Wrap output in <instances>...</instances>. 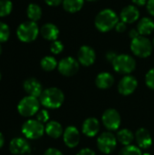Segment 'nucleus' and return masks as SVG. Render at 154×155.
I'll list each match as a JSON object with an SVG mask.
<instances>
[{
  "label": "nucleus",
  "instance_id": "28",
  "mask_svg": "<svg viewBox=\"0 0 154 155\" xmlns=\"http://www.w3.org/2000/svg\"><path fill=\"white\" fill-rule=\"evenodd\" d=\"M118 155H143L141 149L135 145H127L123 148Z\"/></svg>",
  "mask_w": 154,
  "mask_h": 155
},
{
  "label": "nucleus",
  "instance_id": "34",
  "mask_svg": "<svg viewBox=\"0 0 154 155\" xmlns=\"http://www.w3.org/2000/svg\"><path fill=\"white\" fill-rule=\"evenodd\" d=\"M44 155H64L62 153V152H60L59 150L55 149V148H49L45 151V153Z\"/></svg>",
  "mask_w": 154,
  "mask_h": 155
},
{
  "label": "nucleus",
  "instance_id": "26",
  "mask_svg": "<svg viewBox=\"0 0 154 155\" xmlns=\"http://www.w3.org/2000/svg\"><path fill=\"white\" fill-rule=\"evenodd\" d=\"M56 66H58L57 61L53 56H44L41 60V67L47 72L53 71Z\"/></svg>",
  "mask_w": 154,
  "mask_h": 155
},
{
  "label": "nucleus",
  "instance_id": "16",
  "mask_svg": "<svg viewBox=\"0 0 154 155\" xmlns=\"http://www.w3.org/2000/svg\"><path fill=\"white\" fill-rule=\"evenodd\" d=\"M83 134L88 137H94L100 131V123L96 118H87L82 127Z\"/></svg>",
  "mask_w": 154,
  "mask_h": 155
},
{
  "label": "nucleus",
  "instance_id": "18",
  "mask_svg": "<svg viewBox=\"0 0 154 155\" xmlns=\"http://www.w3.org/2000/svg\"><path fill=\"white\" fill-rule=\"evenodd\" d=\"M135 139L140 148L148 149L152 144V138L150 132L144 128H141L137 130L135 134Z\"/></svg>",
  "mask_w": 154,
  "mask_h": 155
},
{
  "label": "nucleus",
  "instance_id": "8",
  "mask_svg": "<svg viewBox=\"0 0 154 155\" xmlns=\"http://www.w3.org/2000/svg\"><path fill=\"white\" fill-rule=\"evenodd\" d=\"M117 145V138L110 132L103 133L97 139V147L104 154L112 153Z\"/></svg>",
  "mask_w": 154,
  "mask_h": 155
},
{
  "label": "nucleus",
  "instance_id": "38",
  "mask_svg": "<svg viewBox=\"0 0 154 155\" xmlns=\"http://www.w3.org/2000/svg\"><path fill=\"white\" fill-rule=\"evenodd\" d=\"M117 56V54L114 53V52H113V51H110V52H108L107 53V54H106V58H107V60L108 61H111V62H113L114 59H115V57Z\"/></svg>",
  "mask_w": 154,
  "mask_h": 155
},
{
  "label": "nucleus",
  "instance_id": "31",
  "mask_svg": "<svg viewBox=\"0 0 154 155\" xmlns=\"http://www.w3.org/2000/svg\"><path fill=\"white\" fill-rule=\"evenodd\" d=\"M145 83L147 84V86L152 89L154 90V68L151 69L147 74H146V76H145Z\"/></svg>",
  "mask_w": 154,
  "mask_h": 155
},
{
  "label": "nucleus",
  "instance_id": "20",
  "mask_svg": "<svg viewBox=\"0 0 154 155\" xmlns=\"http://www.w3.org/2000/svg\"><path fill=\"white\" fill-rule=\"evenodd\" d=\"M113 83H114L113 76L110 73H107V72L100 73L95 79L96 86L103 90L110 88L111 86H113Z\"/></svg>",
  "mask_w": 154,
  "mask_h": 155
},
{
  "label": "nucleus",
  "instance_id": "44",
  "mask_svg": "<svg viewBox=\"0 0 154 155\" xmlns=\"http://www.w3.org/2000/svg\"><path fill=\"white\" fill-rule=\"evenodd\" d=\"M143 155H151L150 153H144V154H143Z\"/></svg>",
  "mask_w": 154,
  "mask_h": 155
},
{
  "label": "nucleus",
  "instance_id": "33",
  "mask_svg": "<svg viewBox=\"0 0 154 155\" xmlns=\"http://www.w3.org/2000/svg\"><path fill=\"white\" fill-rule=\"evenodd\" d=\"M115 30L119 33H123L126 30V24L123 21H120L117 23V25H115Z\"/></svg>",
  "mask_w": 154,
  "mask_h": 155
},
{
  "label": "nucleus",
  "instance_id": "39",
  "mask_svg": "<svg viewBox=\"0 0 154 155\" xmlns=\"http://www.w3.org/2000/svg\"><path fill=\"white\" fill-rule=\"evenodd\" d=\"M139 35H140V34H139L138 30H135V29H132L130 31V33H129V36L132 38V40L134 39V38H136V37H138Z\"/></svg>",
  "mask_w": 154,
  "mask_h": 155
},
{
  "label": "nucleus",
  "instance_id": "21",
  "mask_svg": "<svg viewBox=\"0 0 154 155\" xmlns=\"http://www.w3.org/2000/svg\"><path fill=\"white\" fill-rule=\"evenodd\" d=\"M44 130H45V133L47 134V135L54 138V139H57L62 134H64L63 127H62L61 124H59L56 121L48 122L45 128H44Z\"/></svg>",
  "mask_w": 154,
  "mask_h": 155
},
{
  "label": "nucleus",
  "instance_id": "46",
  "mask_svg": "<svg viewBox=\"0 0 154 155\" xmlns=\"http://www.w3.org/2000/svg\"><path fill=\"white\" fill-rule=\"evenodd\" d=\"M153 46H154V39H153Z\"/></svg>",
  "mask_w": 154,
  "mask_h": 155
},
{
  "label": "nucleus",
  "instance_id": "36",
  "mask_svg": "<svg viewBox=\"0 0 154 155\" xmlns=\"http://www.w3.org/2000/svg\"><path fill=\"white\" fill-rule=\"evenodd\" d=\"M147 10L154 16V0H148L147 2Z\"/></svg>",
  "mask_w": 154,
  "mask_h": 155
},
{
  "label": "nucleus",
  "instance_id": "25",
  "mask_svg": "<svg viewBox=\"0 0 154 155\" xmlns=\"http://www.w3.org/2000/svg\"><path fill=\"white\" fill-rule=\"evenodd\" d=\"M26 14H27V16L30 19V21L36 22L42 16V9L37 4L32 3L28 5L27 10H26Z\"/></svg>",
  "mask_w": 154,
  "mask_h": 155
},
{
  "label": "nucleus",
  "instance_id": "6",
  "mask_svg": "<svg viewBox=\"0 0 154 155\" xmlns=\"http://www.w3.org/2000/svg\"><path fill=\"white\" fill-rule=\"evenodd\" d=\"M40 107V102L36 97L25 96L24 97L17 105V110L22 116L30 117L37 114Z\"/></svg>",
  "mask_w": 154,
  "mask_h": 155
},
{
  "label": "nucleus",
  "instance_id": "35",
  "mask_svg": "<svg viewBox=\"0 0 154 155\" xmlns=\"http://www.w3.org/2000/svg\"><path fill=\"white\" fill-rule=\"evenodd\" d=\"M76 155H96L95 154V153L93 151V150H91V149H89V148H84V149H82L81 151H79L78 152V153Z\"/></svg>",
  "mask_w": 154,
  "mask_h": 155
},
{
  "label": "nucleus",
  "instance_id": "32",
  "mask_svg": "<svg viewBox=\"0 0 154 155\" xmlns=\"http://www.w3.org/2000/svg\"><path fill=\"white\" fill-rule=\"evenodd\" d=\"M36 120L39 121L40 123L44 124V123H46L48 122L49 120V114L46 110H41L37 113V115H36Z\"/></svg>",
  "mask_w": 154,
  "mask_h": 155
},
{
  "label": "nucleus",
  "instance_id": "37",
  "mask_svg": "<svg viewBox=\"0 0 154 155\" xmlns=\"http://www.w3.org/2000/svg\"><path fill=\"white\" fill-rule=\"evenodd\" d=\"M45 3L50 5V6H57L59 5L61 3H63L64 0H44Z\"/></svg>",
  "mask_w": 154,
  "mask_h": 155
},
{
  "label": "nucleus",
  "instance_id": "7",
  "mask_svg": "<svg viewBox=\"0 0 154 155\" xmlns=\"http://www.w3.org/2000/svg\"><path fill=\"white\" fill-rule=\"evenodd\" d=\"M44 127L37 120H28L22 126V133L28 139H38L44 133Z\"/></svg>",
  "mask_w": 154,
  "mask_h": 155
},
{
  "label": "nucleus",
  "instance_id": "14",
  "mask_svg": "<svg viewBox=\"0 0 154 155\" xmlns=\"http://www.w3.org/2000/svg\"><path fill=\"white\" fill-rule=\"evenodd\" d=\"M10 152L15 155H23L30 152V144L24 138H14L9 144Z\"/></svg>",
  "mask_w": 154,
  "mask_h": 155
},
{
  "label": "nucleus",
  "instance_id": "11",
  "mask_svg": "<svg viewBox=\"0 0 154 155\" xmlns=\"http://www.w3.org/2000/svg\"><path fill=\"white\" fill-rule=\"evenodd\" d=\"M138 82L135 77L132 75H126L121 79L118 84V91L123 95L132 94L137 88Z\"/></svg>",
  "mask_w": 154,
  "mask_h": 155
},
{
  "label": "nucleus",
  "instance_id": "29",
  "mask_svg": "<svg viewBox=\"0 0 154 155\" xmlns=\"http://www.w3.org/2000/svg\"><path fill=\"white\" fill-rule=\"evenodd\" d=\"M10 36V29L9 26L4 22L0 21V43L6 42Z\"/></svg>",
  "mask_w": 154,
  "mask_h": 155
},
{
  "label": "nucleus",
  "instance_id": "22",
  "mask_svg": "<svg viewBox=\"0 0 154 155\" xmlns=\"http://www.w3.org/2000/svg\"><path fill=\"white\" fill-rule=\"evenodd\" d=\"M137 30L141 35H151L154 30V22L149 17H144L140 20Z\"/></svg>",
  "mask_w": 154,
  "mask_h": 155
},
{
  "label": "nucleus",
  "instance_id": "10",
  "mask_svg": "<svg viewBox=\"0 0 154 155\" xmlns=\"http://www.w3.org/2000/svg\"><path fill=\"white\" fill-rule=\"evenodd\" d=\"M79 70V62L74 58L68 56L63 58L58 64V71L64 76H73Z\"/></svg>",
  "mask_w": 154,
  "mask_h": 155
},
{
  "label": "nucleus",
  "instance_id": "27",
  "mask_svg": "<svg viewBox=\"0 0 154 155\" xmlns=\"http://www.w3.org/2000/svg\"><path fill=\"white\" fill-rule=\"evenodd\" d=\"M13 9V4L10 0H0V17L8 15Z\"/></svg>",
  "mask_w": 154,
  "mask_h": 155
},
{
  "label": "nucleus",
  "instance_id": "45",
  "mask_svg": "<svg viewBox=\"0 0 154 155\" xmlns=\"http://www.w3.org/2000/svg\"><path fill=\"white\" fill-rule=\"evenodd\" d=\"M0 80H1V73H0Z\"/></svg>",
  "mask_w": 154,
  "mask_h": 155
},
{
  "label": "nucleus",
  "instance_id": "24",
  "mask_svg": "<svg viewBox=\"0 0 154 155\" xmlns=\"http://www.w3.org/2000/svg\"><path fill=\"white\" fill-rule=\"evenodd\" d=\"M84 5V0H64V9L69 13H76L82 9Z\"/></svg>",
  "mask_w": 154,
  "mask_h": 155
},
{
  "label": "nucleus",
  "instance_id": "43",
  "mask_svg": "<svg viewBox=\"0 0 154 155\" xmlns=\"http://www.w3.org/2000/svg\"><path fill=\"white\" fill-rule=\"evenodd\" d=\"M87 1H89V2H94V1H97V0H87Z\"/></svg>",
  "mask_w": 154,
  "mask_h": 155
},
{
  "label": "nucleus",
  "instance_id": "5",
  "mask_svg": "<svg viewBox=\"0 0 154 155\" xmlns=\"http://www.w3.org/2000/svg\"><path fill=\"white\" fill-rule=\"evenodd\" d=\"M115 72L122 74H129L135 70L136 62L129 54H117L115 59L112 62Z\"/></svg>",
  "mask_w": 154,
  "mask_h": 155
},
{
  "label": "nucleus",
  "instance_id": "23",
  "mask_svg": "<svg viewBox=\"0 0 154 155\" xmlns=\"http://www.w3.org/2000/svg\"><path fill=\"white\" fill-rule=\"evenodd\" d=\"M116 138L123 145L127 146V145H131V143L134 139V136L132 131H130L129 129H123L117 133Z\"/></svg>",
  "mask_w": 154,
  "mask_h": 155
},
{
  "label": "nucleus",
  "instance_id": "30",
  "mask_svg": "<svg viewBox=\"0 0 154 155\" xmlns=\"http://www.w3.org/2000/svg\"><path fill=\"white\" fill-rule=\"evenodd\" d=\"M50 50L53 54H58L60 53L63 52L64 50V45L62 44V42L60 41H54L52 44H51V46H50Z\"/></svg>",
  "mask_w": 154,
  "mask_h": 155
},
{
  "label": "nucleus",
  "instance_id": "9",
  "mask_svg": "<svg viewBox=\"0 0 154 155\" xmlns=\"http://www.w3.org/2000/svg\"><path fill=\"white\" fill-rule=\"evenodd\" d=\"M103 124L109 131H116L121 125V115L115 109L106 110L102 116Z\"/></svg>",
  "mask_w": 154,
  "mask_h": 155
},
{
  "label": "nucleus",
  "instance_id": "2",
  "mask_svg": "<svg viewBox=\"0 0 154 155\" xmlns=\"http://www.w3.org/2000/svg\"><path fill=\"white\" fill-rule=\"evenodd\" d=\"M64 101V93L56 87H50L43 91L40 96V103L46 108L57 109Z\"/></svg>",
  "mask_w": 154,
  "mask_h": 155
},
{
  "label": "nucleus",
  "instance_id": "1",
  "mask_svg": "<svg viewBox=\"0 0 154 155\" xmlns=\"http://www.w3.org/2000/svg\"><path fill=\"white\" fill-rule=\"evenodd\" d=\"M119 22L117 14L112 9H103L99 12L95 17L94 24L96 28L101 32H108L113 28H115V25Z\"/></svg>",
  "mask_w": 154,
  "mask_h": 155
},
{
  "label": "nucleus",
  "instance_id": "17",
  "mask_svg": "<svg viewBox=\"0 0 154 155\" xmlns=\"http://www.w3.org/2000/svg\"><path fill=\"white\" fill-rule=\"evenodd\" d=\"M139 16H140V11L134 5H127L122 10L120 14L121 20L125 24L134 23L139 19Z\"/></svg>",
  "mask_w": 154,
  "mask_h": 155
},
{
  "label": "nucleus",
  "instance_id": "15",
  "mask_svg": "<svg viewBox=\"0 0 154 155\" xmlns=\"http://www.w3.org/2000/svg\"><path fill=\"white\" fill-rule=\"evenodd\" d=\"M25 91L30 95L34 97H40L43 93V87L41 83L35 78H28L24 83Z\"/></svg>",
  "mask_w": 154,
  "mask_h": 155
},
{
  "label": "nucleus",
  "instance_id": "13",
  "mask_svg": "<svg viewBox=\"0 0 154 155\" xmlns=\"http://www.w3.org/2000/svg\"><path fill=\"white\" fill-rule=\"evenodd\" d=\"M64 142L69 148H74L79 144L80 133L75 126L70 125L64 132Z\"/></svg>",
  "mask_w": 154,
  "mask_h": 155
},
{
  "label": "nucleus",
  "instance_id": "19",
  "mask_svg": "<svg viewBox=\"0 0 154 155\" xmlns=\"http://www.w3.org/2000/svg\"><path fill=\"white\" fill-rule=\"evenodd\" d=\"M59 29L58 27L51 23L44 24L41 28V35L42 36L49 41H55L59 35Z\"/></svg>",
  "mask_w": 154,
  "mask_h": 155
},
{
  "label": "nucleus",
  "instance_id": "40",
  "mask_svg": "<svg viewBox=\"0 0 154 155\" xmlns=\"http://www.w3.org/2000/svg\"><path fill=\"white\" fill-rule=\"evenodd\" d=\"M133 2L138 6H143L148 1L147 0H133Z\"/></svg>",
  "mask_w": 154,
  "mask_h": 155
},
{
  "label": "nucleus",
  "instance_id": "41",
  "mask_svg": "<svg viewBox=\"0 0 154 155\" xmlns=\"http://www.w3.org/2000/svg\"><path fill=\"white\" fill-rule=\"evenodd\" d=\"M4 143H5V138H4L3 134L0 133V148H2V146L4 145Z\"/></svg>",
  "mask_w": 154,
  "mask_h": 155
},
{
  "label": "nucleus",
  "instance_id": "4",
  "mask_svg": "<svg viewBox=\"0 0 154 155\" xmlns=\"http://www.w3.org/2000/svg\"><path fill=\"white\" fill-rule=\"evenodd\" d=\"M131 50L136 56L145 58L151 55L152 52V44L145 36L139 35L132 40Z\"/></svg>",
  "mask_w": 154,
  "mask_h": 155
},
{
  "label": "nucleus",
  "instance_id": "42",
  "mask_svg": "<svg viewBox=\"0 0 154 155\" xmlns=\"http://www.w3.org/2000/svg\"><path fill=\"white\" fill-rule=\"evenodd\" d=\"M1 53H2V47H1V45H0V54H1Z\"/></svg>",
  "mask_w": 154,
  "mask_h": 155
},
{
  "label": "nucleus",
  "instance_id": "3",
  "mask_svg": "<svg viewBox=\"0 0 154 155\" xmlns=\"http://www.w3.org/2000/svg\"><path fill=\"white\" fill-rule=\"evenodd\" d=\"M39 34V28L35 22L25 21L19 25L16 30L18 39L24 43H30L36 39Z\"/></svg>",
  "mask_w": 154,
  "mask_h": 155
},
{
  "label": "nucleus",
  "instance_id": "12",
  "mask_svg": "<svg viewBox=\"0 0 154 155\" xmlns=\"http://www.w3.org/2000/svg\"><path fill=\"white\" fill-rule=\"evenodd\" d=\"M96 58L94 50L89 45H83L78 51V62L84 66L92 65Z\"/></svg>",
  "mask_w": 154,
  "mask_h": 155
}]
</instances>
